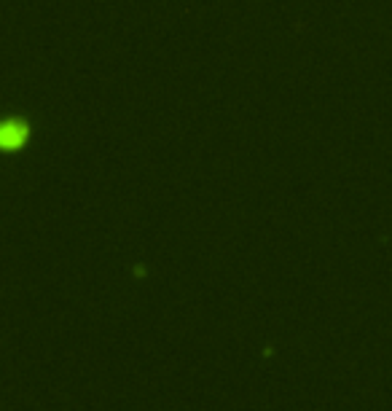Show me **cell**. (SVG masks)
Segmentation results:
<instances>
[{
    "label": "cell",
    "mask_w": 392,
    "mask_h": 411,
    "mask_svg": "<svg viewBox=\"0 0 392 411\" xmlns=\"http://www.w3.org/2000/svg\"><path fill=\"white\" fill-rule=\"evenodd\" d=\"M27 137H30V121L24 116L0 119V148H22Z\"/></svg>",
    "instance_id": "1"
}]
</instances>
